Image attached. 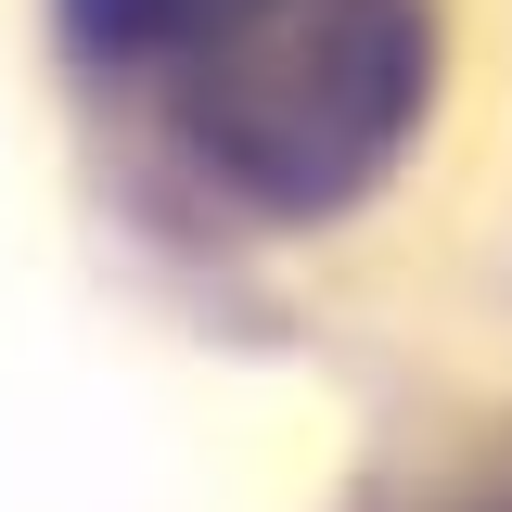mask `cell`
<instances>
[{
	"label": "cell",
	"instance_id": "obj_1",
	"mask_svg": "<svg viewBox=\"0 0 512 512\" xmlns=\"http://www.w3.org/2000/svg\"><path fill=\"white\" fill-rule=\"evenodd\" d=\"M167 116L269 218H333L410 154L436 90L423 0H180L154 26Z\"/></svg>",
	"mask_w": 512,
	"mask_h": 512
}]
</instances>
